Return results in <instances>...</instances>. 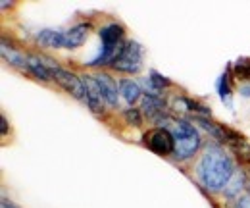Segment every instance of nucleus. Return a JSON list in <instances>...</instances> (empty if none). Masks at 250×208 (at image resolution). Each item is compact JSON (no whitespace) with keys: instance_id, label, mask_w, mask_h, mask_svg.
<instances>
[{"instance_id":"f3484780","label":"nucleus","mask_w":250,"mask_h":208,"mask_svg":"<svg viewBox=\"0 0 250 208\" xmlns=\"http://www.w3.org/2000/svg\"><path fill=\"white\" fill-rule=\"evenodd\" d=\"M227 208H250V193L247 191L245 195H241L237 201H233Z\"/></svg>"},{"instance_id":"20e7f679","label":"nucleus","mask_w":250,"mask_h":208,"mask_svg":"<svg viewBox=\"0 0 250 208\" xmlns=\"http://www.w3.org/2000/svg\"><path fill=\"white\" fill-rule=\"evenodd\" d=\"M143 145L152 152H156L158 156H173L175 150V141L169 129L166 127H152L143 135Z\"/></svg>"},{"instance_id":"f8f14e48","label":"nucleus","mask_w":250,"mask_h":208,"mask_svg":"<svg viewBox=\"0 0 250 208\" xmlns=\"http://www.w3.org/2000/svg\"><path fill=\"white\" fill-rule=\"evenodd\" d=\"M27 71H31V75H35L37 79H41V81H44V83L54 81L50 69L41 62V58H39L37 54H27Z\"/></svg>"},{"instance_id":"0eeeda50","label":"nucleus","mask_w":250,"mask_h":208,"mask_svg":"<svg viewBox=\"0 0 250 208\" xmlns=\"http://www.w3.org/2000/svg\"><path fill=\"white\" fill-rule=\"evenodd\" d=\"M100 91H102V96H104V102L110 106V108H120V94H118V81L108 73V71H96L94 73Z\"/></svg>"},{"instance_id":"7ed1b4c3","label":"nucleus","mask_w":250,"mask_h":208,"mask_svg":"<svg viewBox=\"0 0 250 208\" xmlns=\"http://www.w3.org/2000/svg\"><path fill=\"white\" fill-rule=\"evenodd\" d=\"M143 58H145L143 46L135 41H129V43H125L122 54L112 62L110 68L120 73H139L143 69Z\"/></svg>"},{"instance_id":"2eb2a0df","label":"nucleus","mask_w":250,"mask_h":208,"mask_svg":"<svg viewBox=\"0 0 250 208\" xmlns=\"http://www.w3.org/2000/svg\"><path fill=\"white\" fill-rule=\"evenodd\" d=\"M148 79L152 81V85H154V87H156L158 91H160V89H166V87H171V85H173V83H171V81H169L167 77L160 75V73H158L156 69H152V71H150Z\"/></svg>"},{"instance_id":"f03ea898","label":"nucleus","mask_w":250,"mask_h":208,"mask_svg":"<svg viewBox=\"0 0 250 208\" xmlns=\"http://www.w3.org/2000/svg\"><path fill=\"white\" fill-rule=\"evenodd\" d=\"M154 121H160L162 127L169 129L171 135H173V141H175V150H173V158L175 160H188L192 158L200 147H202V137L200 133L196 131V127L183 118H171V116H166L160 114Z\"/></svg>"},{"instance_id":"6ab92c4d","label":"nucleus","mask_w":250,"mask_h":208,"mask_svg":"<svg viewBox=\"0 0 250 208\" xmlns=\"http://www.w3.org/2000/svg\"><path fill=\"white\" fill-rule=\"evenodd\" d=\"M239 92H241L245 98H250V83H243V85L239 87Z\"/></svg>"},{"instance_id":"423d86ee","label":"nucleus","mask_w":250,"mask_h":208,"mask_svg":"<svg viewBox=\"0 0 250 208\" xmlns=\"http://www.w3.org/2000/svg\"><path fill=\"white\" fill-rule=\"evenodd\" d=\"M247 185H249V176H247V172L241 170V168H237L235 174H233V178L227 181L225 189L221 191V199L227 203V207H229L233 201H237L241 195L247 193Z\"/></svg>"},{"instance_id":"aec40b11","label":"nucleus","mask_w":250,"mask_h":208,"mask_svg":"<svg viewBox=\"0 0 250 208\" xmlns=\"http://www.w3.org/2000/svg\"><path fill=\"white\" fill-rule=\"evenodd\" d=\"M0 208H20L18 205H14L12 201H8L6 197H2V203H0Z\"/></svg>"},{"instance_id":"1a4fd4ad","label":"nucleus","mask_w":250,"mask_h":208,"mask_svg":"<svg viewBox=\"0 0 250 208\" xmlns=\"http://www.w3.org/2000/svg\"><path fill=\"white\" fill-rule=\"evenodd\" d=\"M63 37H65V31L41 29L35 35V43L42 48H63Z\"/></svg>"},{"instance_id":"9d476101","label":"nucleus","mask_w":250,"mask_h":208,"mask_svg":"<svg viewBox=\"0 0 250 208\" xmlns=\"http://www.w3.org/2000/svg\"><path fill=\"white\" fill-rule=\"evenodd\" d=\"M0 52H2L4 62H8L10 66H14V68H21V69H27V56H25L23 52H20L18 48L8 46V41H6V39H2V48H0Z\"/></svg>"},{"instance_id":"f257e3e1","label":"nucleus","mask_w":250,"mask_h":208,"mask_svg":"<svg viewBox=\"0 0 250 208\" xmlns=\"http://www.w3.org/2000/svg\"><path fill=\"white\" fill-rule=\"evenodd\" d=\"M235 162L231 156H227L219 147H208L198 158L194 166V174L198 183L210 193V195H221L227 181L235 174Z\"/></svg>"},{"instance_id":"a211bd4d","label":"nucleus","mask_w":250,"mask_h":208,"mask_svg":"<svg viewBox=\"0 0 250 208\" xmlns=\"http://www.w3.org/2000/svg\"><path fill=\"white\" fill-rule=\"evenodd\" d=\"M0 121H2V139H6L8 137V119H6V116L4 114H0Z\"/></svg>"},{"instance_id":"39448f33","label":"nucleus","mask_w":250,"mask_h":208,"mask_svg":"<svg viewBox=\"0 0 250 208\" xmlns=\"http://www.w3.org/2000/svg\"><path fill=\"white\" fill-rule=\"evenodd\" d=\"M50 73H52V79H54L63 91H67L73 98L85 100V87H83L81 75H75L73 71H67V69H63V68L52 69Z\"/></svg>"},{"instance_id":"ddd939ff","label":"nucleus","mask_w":250,"mask_h":208,"mask_svg":"<svg viewBox=\"0 0 250 208\" xmlns=\"http://www.w3.org/2000/svg\"><path fill=\"white\" fill-rule=\"evenodd\" d=\"M218 89H219V94H221V100H223L229 108H233V89H231L229 71H225V73L221 75V79H219V83H218Z\"/></svg>"},{"instance_id":"412c9836","label":"nucleus","mask_w":250,"mask_h":208,"mask_svg":"<svg viewBox=\"0 0 250 208\" xmlns=\"http://www.w3.org/2000/svg\"><path fill=\"white\" fill-rule=\"evenodd\" d=\"M247 176H249V185H247V191L250 193V172H247Z\"/></svg>"},{"instance_id":"dca6fc26","label":"nucleus","mask_w":250,"mask_h":208,"mask_svg":"<svg viewBox=\"0 0 250 208\" xmlns=\"http://www.w3.org/2000/svg\"><path fill=\"white\" fill-rule=\"evenodd\" d=\"M125 119H127L131 125L141 127V125H143V112H141L139 108H129V110H125Z\"/></svg>"},{"instance_id":"6e6552de","label":"nucleus","mask_w":250,"mask_h":208,"mask_svg":"<svg viewBox=\"0 0 250 208\" xmlns=\"http://www.w3.org/2000/svg\"><path fill=\"white\" fill-rule=\"evenodd\" d=\"M89 33H91V23H77L73 25L71 29L65 31V37H63V48H79L85 45V41L89 39Z\"/></svg>"},{"instance_id":"9b49d317","label":"nucleus","mask_w":250,"mask_h":208,"mask_svg":"<svg viewBox=\"0 0 250 208\" xmlns=\"http://www.w3.org/2000/svg\"><path fill=\"white\" fill-rule=\"evenodd\" d=\"M120 94L124 96L127 104H137L143 98V89L139 85V81L133 79H122L120 81Z\"/></svg>"},{"instance_id":"4468645a","label":"nucleus","mask_w":250,"mask_h":208,"mask_svg":"<svg viewBox=\"0 0 250 208\" xmlns=\"http://www.w3.org/2000/svg\"><path fill=\"white\" fill-rule=\"evenodd\" d=\"M233 73H235V79L243 83H250V58H241L235 66H233Z\"/></svg>"}]
</instances>
